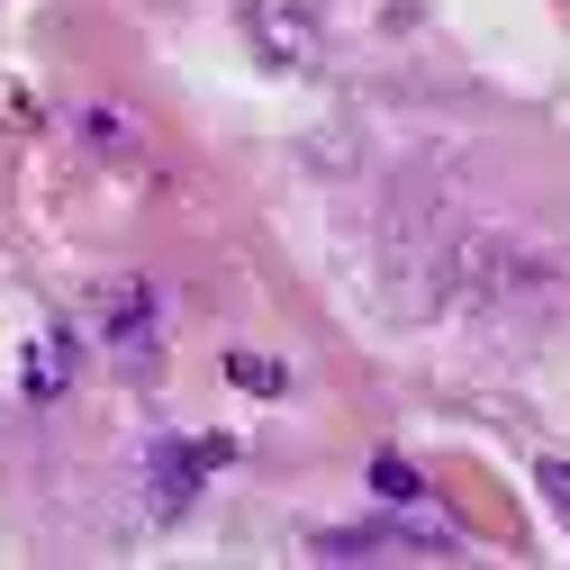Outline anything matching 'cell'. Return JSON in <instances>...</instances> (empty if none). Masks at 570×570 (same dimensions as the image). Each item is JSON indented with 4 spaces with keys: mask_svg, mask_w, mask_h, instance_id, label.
<instances>
[{
    "mask_svg": "<svg viewBox=\"0 0 570 570\" xmlns=\"http://www.w3.org/2000/svg\"><path fill=\"white\" fill-rule=\"evenodd\" d=\"M245 46H254L263 73H281V82H308L326 63V28H317L308 0H254V10H245Z\"/></svg>",
    "mask_w": 570,
    "mask_h": 570,
    "instance_id": "cell-1",
    "label": "cell"
},
{
    "mask_svg": "<svg viewBox=\"0 0 570 570\" xmlns=\"http://www.w3.org/2000/svg\"><path fill=\"white\" fill-rule=\"evenodd\" d=\"M19 381H28V399H55L63 381H73V344H63V335H37V344H28V372H19Z\"/></svg>",
    "mask_w": 570,
    "mask_h": 570,
    "instance_id": "cell-2",
    "label": "cell"
},
{
    "mask_svg": "<svg viewBox=\"0 0 570 570\" xmlns=\"http://www.w3.org/2000/svg\"><path fill=\"white\" fill-rule=\"evenodd\" d=\"M227 381L254 390V399H281V390H291V372H281L272 353H227Z\"/></svg>",
    "mask_w": 570,
    "mask_h": 570,
    "instance_id": "cell-3",
    "label": "cell"
},
{
    "mask_svg": "<svg viewBox=\"0 0 570 570\" xmlns=\"http://www.w3.org/2000/svg\"><path fill=\"white\" fill-rule=\"evenodd\" d=\"M100 317H109V335H136V326H146V291H136V281H118V291L100 299Z\"/></svg>",
    "mask_w": 570,
    "mask_h": 570,
    "instance_id": "cell-4",
    "label": "cell"
},
{
    "mask_svg": "<svg viewBox=\"0 0 570 570\" xmlns=\"http://www.w3.org/2000/svg\"><path fill=\"white\" fill-rule=\"evenodd\" d=\"M534 489H543V508L561 517V534H570V462H534Z\"/></svg>",
    "mask_w": 570,
    "mask_h": 570,
    "instance_id": "cell-5",
    "label": "cell"
},
{
    "mask_svg": "<svg viewBox=\"0 0 570 570\" xmlns=\"http://www.w3.org/2000/svg\"><path fill=\"white\" fill-rule=\"evenodd\" d=\"M372 489H381V498H425V480H416L407 462H372Z\"/></svg>",
    "mask_w": 570,
    "mask_h": 570,
    "instance_id": "cell-6",
    "label": "cell"
}]
</instances>
